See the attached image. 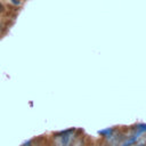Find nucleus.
Returning <instances> with one entry per match:
<instances>
[{
	"instance_id": "f257e3e1",
	"label": "nucleus",
	"mask_w": 146,
	"mask_h": 146,
	"mask_svg": "<svg viewBox=\"0 0 146 146\" xmlns=\"http://www.w3.org/2000/svg\"><path fill=\"white\" fill-rule=\"evenodd\" d=\"M10 2H11L13 5H16V6H18V5L21 3V1H19V0H10Z\"/></svg>"
},
{
	"instance_id": "f03ea898",
	"label": "nucleus",
	"mask_w": 146,
	"mask_h": 146,
	"mask_svg": "<svg viewBox=\"0 0 146 146\" xmlns=\"http://www.w3.org/2000/svg\"><path fill=\"white\" fill-rule=\"evenodd\" d=\"M3 10H5V6H3V5L0 2V13H2Z\"/></svg>"
},
{
	"instance_id": "7ed1b4c3",
	"label": "nucleus",
	"mask_w": 146,
	"mask_h": 146,
	"mask_svg": "<svg viewBox=\"0 0 146 146\" xmlns=\"http://www.w3.org/2000/svg\"><path fill=\"white\" fill-rule=\"evenodd\" d=\"M2 31H3V26H2L1 24H0V34L2 33Z\"/></svg>"
}]
</instances>
